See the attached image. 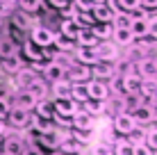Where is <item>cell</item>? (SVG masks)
<instances>
[{"label":"cell","mask_w":157,"mask_h":155,"mask_svg":"<svg viewBox=\"0 0 157 155\" xmlns=\"http://www.w3.org/2000/svg\"><path fill=\"white\" fill-rule=\"evenodd\" d=\"M144 144H146V146H148L153 153H157V128H148V130H146Z\"/></svg>","instance_id":"obj_37"},{"label":"cell","mask_w":157,"mask_h":155,"mask_svg":"<svg viewBox=\"0 0 157 155\" xmlns=\"http://www.w3.org/2000/svg\"><path fill=\"white\" fill-rule=\"evenodd\" d=\"M116 64H102V62H96L91 66V80H100V82H107V80L116 78Z\"/></svg>","instance_id":"obj_9"},{"label":"cell","mask_w":157,"mask_h":155,"mask_svg":"<svg viewBox=\"0 0 157 155\" xmlns=\"http://www.w3.org/2000/svg\"><path fill=\"white\" fill-rule=\"evenodd\" d=\"M139 87H141V78L137 73H128V76L121 78V94H139Z\"/></svg>","instance_id":"obj_16"},{"label":"cell","mask_w":157,"mask_h":155,"mask_svg":"<svg viewBox=\"0 0 157 155\" xmlns=\"http://www.w3.org/2000/svg\"><path fill=\"white\" fill-rule=\"evenodd\" d=\"M71 139L78 144L80 148H84V146H89L91 144V132H80V130H71Z\"/></svg>","instance_id":"obj_34"},{"label":"cell","mask_w":157,"mask_h":155,"mask_svg":"<svg viewBox=\"0 0 157 155\" xmlns=\"http://www.w3.org/2000/svg\"><path fill=\"white\" fill-rule=\"evenodd\" d=\"M132 119H134V123H137V128H144L146 130V123H150V121L155 119V112L150 110L148 105H141L139 110L132 112Z\"/></svg>","instance_id":"obj_18"},{"label":"cell","mask_w":157,"mask_h":155,"mask_svg":"<svg viewBox=\"0 0 157 155\" xmlns=\"http://www.w3.org/2000/svg\"><path fill=\"white\" fill-rule=\"evenodd\" d=\"M66 80L71 84H84L91 80V66H84V64H78L75 62L71 68L66 71Z\"/></svg>","instance_id":"obj_3"},{"label":"cell","mask_w":157,"mask_h":155,"mask_svg":"<svg viewBox=\"0 0 157 155\" xmlns=\"http://www.w3.org/2000/svg\"><path fill=\"white\" fill-rule=\"evenodd\" d=\"M52 46H57L59 52H71V55H73L75 48H78V44H75L73 39H66V37H62V34H55V41H52Z\"/></svg>","instance_id":"obj_33"},{"label":"cell","mask_w":157,"mask_h":155,"mask_svg":"<svg viewBox=\"0 0 157 155\" xmlns=\"http://www.w3.org/2000/svg\"><path fill=\"white\" fill-rule=\"evenodd\" d=\"M14 12H16V2L14 0H0V21L9 18Z\"/></svg>","instance_id":"obj_35"},{"label":"cell","mask_w":157,"mask_h":155,"mask_svg":"<svg viewBox=\"0 0 157 155\" xmlns=\"http://www.w3.org/2000/svg\"><path fill=\"white\" fill-rule=\"evenodd\" d=\"M9 103H12V107H16V110H23V112H30V114H32L39 100L32 98L28 91H16L14 98H9Z\"/></svg>","instance_id":"obj_7"},{"label":"cell","mask_w":157,"mask_h":155,"mask_svg":"<svg viewBox=\"0 0 157 155\" xmlns=\"http://www.w3.org/2000/svg\"><path fill=\"white\" fill-rule=\"evenodd\" d=\"M148 16H141V18H132L130 23V34L134 37V41H144L148 39V23H146Z\"/></svg>","instance_id":"obj_15"},{"label":"cell","mask_w":157,"mask_h":155,"mask_svg":"<svg viewBox=\"0 0 157 155\" xmlns=\"http://www.w3.org/2000/svg\"><path fill=\"white\" fill-rule=\"evenodd\" d=\"M50 155H62V153H59V151H52V153H50Z\"/></svg>","instance_id":"obj_49"},{"label":"cell","mask_w":157,"mask_h":155,"mask_svg":"<svg viewBox=\"0 0 157 155\" xmlns=\"http://www.w3.org/2000/svg\"><path fill=\"white\" fill-rule=\"evenodd\" d=\"M96 57H98V62H102V64H116L118 57H121V52H118V48L112 44V41H102V44L96 46Z\"/></svg>","instance_id":"obj_2"},{"label":"cell","mask_w":157,"mask_h":155,"mask_svg":"<svg viewBox=\"0 0 157 155\" xmlns=\"http://www.w3.org/2000/svg\"><path fill=\"white\" fill-rule=\"evenodd\" d=\"M71 2H64V0H50V2H46V7H50V9H59V12H64V9L68 7Z\"/></svg>","instance_id":"obj_43"},{"label":"cell","mask_w":157,"mask_h":155,"mask_svg":"<svg viewBox=\"0 0 157 155\" xmlns=\"http://www.w3.org/2000/svg\"><path fill=\"white\" fill-rule=\"evenodd\" d=\"M91 32H94V37L98 39V44H102V41H109L112 39L114 28H112V23H96L94 28H91Z\"/></svg>","instance_id":"obj_29"},{"label":"cell","mask_w":157,"mask_h":155,"mask_svg":"<svg viewBox=\"0 0 157 155\" xmlns=\"http://www.w3.org/2000/svg\"><path fill=\"white\" fill-rule=\"evenodd\" d=\"M112 44H114L116 48H128V46H132V44H137L134 41V37L130 34V30H114L112 32Z\"/></svg>","instance_id":"obj_20"},{"label":"cell","mask_w":157,"mask_h":155,"mask_svg":"<svg viewBox=\"0 0 157 155\" xmlns=\"http://www.w3.org/2000/svg\"><path fill=\"white\" fill-rule=\"evenodd\" d=\"M0 155H5V135L0 137Z\"/></svg>","instance_id":"obj_47"},{"label":"cell","mask_w":157,"mask_h":155,"mask_svg":"<svg viewBox=\"0 0 157 155\" xmlns=\"http://www.w3.org/2000/svg\"><path fill=\"white\" fill-rule=\"evenodd\" d=\"M50 64H55V66H59L62 71H68V68L75 64V60H73V55L71 52H55V55L50 57Z\"/></svg>","instance_id":"obj_27"},{"label":"cell","mask_w":157,"mask_h":155,"mask_svg":"<svg viewBox=\"0 0 157 155\" xmlns=\"http://www.w3.org/2000/svg\"><path fill=\"white\" fill-rule=\"evenodd\" d=\"M75 44L82 46V48H96V46H98V39L94 37L91 28H80L78 34H75Z\"/></svg>","instance_id":"obj_19"},{"label":"cell","mask_w":157,"mask_h":155,"mask_svg":"<svg viewBox=\"0 0 157 155\" xmlns=\"http://www.w3.org/2000/svg\"><path fill=\"white\" fill-rule=\"evenodd\" d=\"M0 30H2V21H0Z\"/></svg>","instance_id":"obj_50"},{"label":"cell","mask_w":157,"mask_h":155,"mask_svg":"<svg viewBox=\"0 0 157 155\" xmlns=\"http://www.w3.org/2000/svg\"><path fill=\"white\" fill-rule=\"evenodd\" d=\"M12 112V103H9L7 96H0V121H5Z\"/></svg>","instance_id":"obj_40"},{"label":"cell","mask_w":157,"mask_h":155,"mask_svg":"<svg viewBox=\"0 0 157 155\" xmlns=\"http://www.w3.org/2000/svg\"><path fill=\"white\" fill-rule=\"evenodd\" d=\"M80 110H84L89 116H100L102 112H105V100H86V103H82V107Z\"/></svg>","instance_id":"obj_32"},{"label":"cell","mask_w":157,"mask_h":155,"mask_svg":"<svg viewBox=\"0 0 157 155\" xmlns=\"http://www.w3.org/2000/svg\"><path fill=\"white\" fill-rule=\"evenodd\" d=\"M73 60L78 64H84V66H94V64L98 62V57H96V48H82V46H78L73 50Z\"/></svg>","instance_id":"obj_12"},{"label":"cell","mask_w":157,"mask_h":155,"mask_svg":"<svg viewBox=\"0 0 157 155\" xmlns=\"http://www.w3.org/2000/svg\"><path fill=\"white\" fill-rule=\"evenodd\" d=\"M5 132H7V123H5V121H0V137H2Z\"/></svg>","instance_id":"obj_46"},{"label":"cell","mask_w":157,"mask_h":155,"mask_svg":"<svg viewBox=\"0 0 157 155\" xmlns=\"http://www.w3.org/2000/svg\"><path fill=\"white\" fill-rule=\"evenodd\" d=\"M84 89H86V98L89 100H107L109 98V87L100 80H89L84 82Z\"/></svg>","instance_id":"obj_4"},{"label":"cell","mask_w":157,"mask_h":155,"mask_svg":"<svg viewBox=\"0 0 157 155\" xmlns=\"http://www.w3.org/2000/svg\"><path fill=\"white\" fill-rule=\"evenodd\" d=\"M130 155H153V151H150V148L146 146V144H141V146H134Z\"/></svg>","instance_id":"obj_45"},{"label":"cell","mask_w":157,"mask_h":155,"mask_svg":"<svg viewBox=\"0 0 157 155\" xmlns=\"http://www.w3.org/2000/svg\"><path fill=\"white\" fill-rule=\"evenodd\" d=\"M137 130V123H134V119H132V114H118L114 116V135H121V137H128V135H132V132Z\"/></svg>","instance_id":"obj_5"},{"label":"cell","mask_w":157,"mask_h":155,"mask_svg":"<svg viewBox=\"0 0 157 155\" xmlns=\"http://www.w3.org/2000/svg\"><path fill=\"white\" fill-rule=\"evenodd\" d=\"M91 16H94V23H112V18H114L112 9L107 7L105 2H96V7H94V12H91Z\"/></svg>","instance_id":"obj_23"},{"label":"cell","mask_w":157,"mask_h":155,"mask_svg":"<svg viewBox=\"0 0 157 155\" xmlns=\"http://www.w3.org/2000/svg\"><path fill=\"white\" fill-rule=\"evenodd\" d=\"M50 91H52V103H55V100H71V82H68V80L55 82Z\"/></svg>","instance_id":"obj_21"},{"label":"cell","mask_w":157,"mask_h":155,"mask_svg":"<svg viewBox=\"0 0 157 155\" xmlns=\"http://www.w3.org/2000/svg\"><path fill=\"white\" fill-rule=\"evenodd\" d=\"M146 23H148V39H155V41H157V14L148 16V18H146Z\"/></svg>","instance_id":"obj_41"},{"label":"cell","mask_w":157,"mask_h":155,"mask_svg":"<svg viewBox=\"0 0 157 155\" xmlns=\"http://www.w3.org/2000/svg\"><path fill=\"white\" fill-rule=\"evenodd\" d=\"M25 64L21 60V55H7V57H0V71L7 73V76H16V73L23 68Z\"/></svg>","instance_id":"obj_10"},{"label":"cell","mask_w":157,"mask_h":155,"mask_svg":"<svg viewBox=\"0 0 157 155\" xmlns=\"http://www.w3.org/2000/svg\"><path fill=\"white\" fill-rule=\"evenodd\" d=\"M25 146H28V144L23 141V137H21V135L5 137V155H21Z\"/></svg>","instance_id":"obj_17"},{"label":"cell","mask_w":157,"mask_h":155,"mask_svg":"<svg viewBox=\"0 0 157 155\" xmlns=\"http://www.w3.org/2000/svg\"><path fill=\"white\" fill-rule=\"evenodd\" d=\"M78 30H80L78 21H73V18H62L57 34H62V37H66V39H73V41H75V34H78Z\"/></svg>","instance_id":"obj_24"},{"label":"cell","mask_w":157,"mask_h":155,"mask_svg":"<svg viewBox=\"0 0 157 155\" xmlns=\"http://www.w3.org/2000/svg\"><path fill=\"white\" fill-rule=\"evenodd\" d=\"M9 18L14 21V28L18 30V32H25V30H30L32 28V21H30V16L25 14V12H21L18 7H16V12L9 16Z\"/></svg>","instance_id":"obj_26"},{"label":"cell","mask_w":157,"mask_h":155,"mask_svg":"<svg viewBox=\"0 0 157 155\" xmlns=\"http://www.w3.org/2000/svg\"><path fill=\"white\" fill-rule=\"evenodd\" d=\"M89 155H114V151H112V146H109V144H102V141H98V144H94V146H91Z\"/></svg>","instance_id":"obj_38"},{"label":"cell","mask_w":157,"mask_h":155,"mask_svg":"<svg viewBox=\"0 0 157 155\" xmlns=\"http://www.w3.org/2000/svg\"><path fill=\"white\" fill-rule=\"evenodd\" d=\"M112 151H114V155H130V153H132V148L125 144V139H116L114 146H112Z\"/></svg>","instance_id":"obj_39"},{"label":"cell","mask_w":157,"mask_h":155,"mask_svg":"<svg viewBox=\"0 0 157 155\" xmlns=\"http://www.w3.org/2000/svg\"><path fill=\"white\" fill-rule=\"evenodd\" d=\"M123 105H125V114H132L134 110L146 105V100L141 98V94H125L123 96Z\"/></svg>","instance_id":"obj_30"},{"label":"cell","mask_w":157,"mask_h":155,"mask_svg":"<svg viewBox=\"0 0 157 155\" xmlns=\"http://www.w3.org/2000/svg\"><path fill=\"white\" fill-rule=\"evenodd\" d=\"M34 116H39V119H46V121H52V116H55V110H52V100H39L34 107Z\"/></svg>","instance_id":"obj_28"},{"label":"cell","mask_w":157,"mask_h":155,"mask_svg":"<svg viewBox=\"0 0 157 155\" xmlns=\"http://www.w3.org/2000/svg\"><path fill=\"white\" fill-rule=\"evenodd\" d=\"M105 110H109L114 116L123 114V112H125V105H123V96L112 94V98H107V100H105Z\"/></svg>","instance_id":"obj_31"},{"label":"cell","mask_w":157,"mask_h":155,"mask_svg":"<svg viewBox=\"0 0 157 155\" xmlns=\"http://www.w3.org/2000/svg\"><path fill=\"white\" fill-rule=\"evenodd\" d=\"M94 116H89L84 110H78L71 116V130H80V132H91L94 130Z\"/></svg>","instance_id":"obj_6"},{"label":"cell","mask_w":157,"mask_h":155,"mask_svg":"<svg viewBox=\"0 0 157 155\" xmlns=\"http://www.w3.org/2000/svg\"><path fill=\"white\" fill-rule=\"evenodd\" d=\"M25 91H28L32 98H36V100H46L48 98V84L43 82V78H34V82H32Z\"/></svg>","instance_id":"obj_22"},{"label":"cell","mask_w":157,"mask_h":155,"mask_svg":"<svg viewBox=\"0 0 157 155\" xmlns=\"http://www.w3.org/2000/svg\"><path fill=\"white\" fill-rule=\"evenodd\" d=\"M52 110H55L57 116L71 121V116H73L80 107H78V103H73V100H55V103H52Z\"/></svg>","instance_id":"obj_14"},{"label":"cell","mask_w":157,"mask_h":155,"mask_svg":"<svg viewBox=\"0 0 157 155\" xmlns=\"http://www.w3.org/2000/svg\"><path fill=\"white\" fill-rule=\"evenodd\" d=\"M16 7L30 16V14H41L46 9V2H41V0H21V2H16Z\"/></svg>","instance_id":"obj_25"},{"label":"cell","mask_w":157,"mask_h":155,"mask_svg":"<svg viewBox=\"0 0 157 155\" xmlns=\"http://www.w3.org/2000/svg\"><path fill=\"white\" fill-rule=\"evenodd\" d=\"M52 41H55V32L48 28V25H32L30 28V44L36 46L39 50L50 48Z\"/></svg>","instance_id":"obj_1"},{"label":"cell","mask_w":157,"mask_h":155,"mask_svg":"<svg viewBox=\"0 0 157 155\" xmlns=\"http://www.w3.org/2000/svg\"><path fill=\"white\" fill-rule=\"evenodd\" d=\"M62 80H66V71H62L59 66L46 62V66H43V82L46 84H55V82H62Z\"/></svg>","instance_id":"obj_13"},{"label":"cell","mask_w":157,"mask_h":155,"mask_svg":"<svg viewBox=\"0 0 157 155\" xmlns=\"http://www.w3.org/2000/svg\"><path fill=\"white\" fill-rule=\"evenodd\" d=\"M34 78H36V73L32 71V68L23 66V68H21V71L14 76V87H16V91H25V89L34 82Z\"/></svg>","instance_id":"obj_11"},{"label":"cell","mask_w":157,"mask_h":155,"mask_svg":"<svg viewBox=\"0 0 157 155\" xmlns=\"http://www.w3.org/2000/svg\"><path fill=\"white\" fill-rule=\"evenodd\" d=\"M25 55H28L30 60H32V64H39V62L43 60V50H39L36 46H32L30 41L25 44Z\"/></svg>","instance_id":"obj_36"},{"label":"cell","mask_w":157,"mask_h":155,"mask_svg":"<svg viewBox=\"0 0 157 155\" xmlns=\"http://www.w3.org/2000/svg\"><path fill=\"white\" fill-rule=\"evenodd\" d=\"M21 155H46V153H43L39 146H34V144H28V146L23 148V153H21Z\"/></svg>","instance_id":"obj_44"},{"label":"cell","mask_w":157,"mask_h":155,"mask_svg":"<svg viewBox=\"0 0 157 155\" xmlns=\"http://www.w3.org/2000/svg\"><path fill=\"white\" fill-rule=\"evenodd\" d=\"M139 9L146 14V12H157V0H139Z\"/></svg>","instance_id":"obj_42"},{"label":"cell","mask_w":157,"mask_h":155,"mask_svg":"<svg viewBox=\"0 0 157 155\" xmlns=\"http://www.w3.org/2000/svg\"><path fill=\"white\" fill-rule=\"evenodd\" d=\"M71 155H89V151H86V148H80V151H75V153H71Z\"/></svg>","instance_id":"obj_48"},{"label":"cell","mask_w":157,"mask_h":155,"mask_svg":"<svg viewBox=\"0 0 157 155\" xmlns=\"http://www.w3.org/2000/svg\"><path fill=\"white\" fill-rule=\"evenodd\" d=\"M7 121H9V126H12L14 130H28V128H30V121H32V114H30V112H23V110L12 107Z\"/></svg>","instance_id":"obj_8"}]
</instances>
